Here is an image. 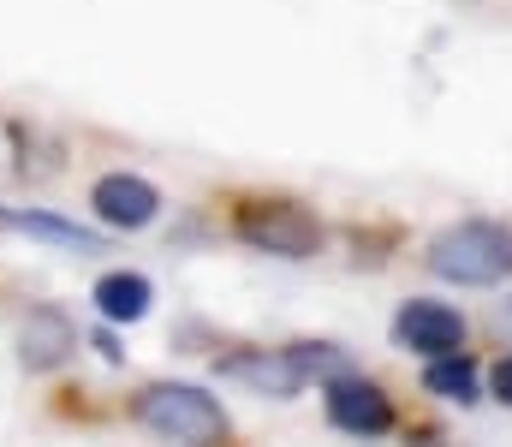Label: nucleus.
<instances>
[{
  "label": "nucleus",
  "mask_w": 512,
  "mask_h": 447,
  "mask_svg": "<svg viewBox=\"0 0 512 447\" xmlns=\"http://www.w3.org/2000/svg\"><path fill=\"white\" fill-rule=\"evenodd\" d=\"M286 352H292V358H298V370H304V376H316V382H328V376L352 370V358H346V352L316 346V340H298V346H286Z\"/></svg>",
  "instance_id": "nucleus-12"
},
{
  "label": "nucleus",
  "mask_w": 512,
  "mask_h": 447,
  "mask_svg": "<svg viewBox=\"0 0 512 447\" xmlns=\"http://www.w3.org/2000/svg\"><path fill=\"white\" fill-rule=\"evenodd\" d=\"M90 209L102 215V227L137 233V227H149V221L161 215V191H155L149 179H137V173H108V179H96Z\"/></svg>",
  "instance_id": "nucleus-6"
},
{
  "label": "nucleus",
  "mask_w": 512,
  "mask_h": 447,
  "mask_svg": "<svg viewBox=\"0 0 512 447\" xmlns=\"http://www.w3.org/2000/svg\"><path fill=\"white\" fill-rule=\"evenodd\" d=\"M0 221H6V227H24V233H42V239H54V245H78V251H96V245H102V239H96V233H84L78 221L42 215V209H30V215H6V209H0Z\"/></svg>",
  "instance_id": "nucleus-11"
},
{
  "label": "nucleus",
  "mask_w": 512,
  "mask_h": 447,
  "mask_svg": "<svg viewBox=\"0 0 512 447\" xmlns=\"http://www.w3.org/2000/svg\"><path fill=\"white\" fill-rule=\"evenodd\" d=\"M489 382H495V400H501V406H512V358H501V364H495V376H489Z\"/></svg>",
  "instance_id": "nucleus-13"
},
{
  "label": "nucleus",
  "mask_w": 512,
  "mask_h": 447,
  "mask_svg": "<svg viewBox=\"0 0 512 447\" xmlns=\"http://www.w3.org/2000/svg\"><path fill=\"white\" fill-rule=\"evenodd\" d=\"M393 340L417 358H441V352H459L465 346V316L441 298H411L399 316H393Z\"/></svg>",
  "instance_id": "nucleus-5"
},
{
  "label": "nucleus",
  "mask_w": 512,
  "mask_h": 447,
  "mask_svg": "<svg viewBox=\"0 0 512 447\" xmlns=\"http://www.w3.org/2000/svg\"><path fill=\"white\" fill-rule=\"evenodd\" d=\"M72 352H78V328H72L66 310L42 304V310L24 316V328H18V364H24V370H54V364H66Z\"/></svg>",
  "instance_id": "nucleus-7"
},
{
  "label": "nucleus",
  "mask_w": 512,
  "mask_h": 447,
  "mask_svg": "<svg viewBox=\"0 0 512 447\" xmlns=\"http://www.w3.org/2000/svg\"><path fill=\"white\" fill-rule=\"evenodd\" d=\"M429 275L453 287H495L512 275V227L501 221H459L429 245Z\"/></svg>",
  "instance_id": "nucleus-1"
},
{
  "label": "nucleus",
  "mask_w": 512,
  "mask_h": 447,
  "mask_svg": "<svg viewBox=\"0 0 512 447\" xmlns=\"http://www.w3.org/2000/svg\"><path fill=\"white\" fill-rule=\"evenodd\" d=\"M322 412L346 436H387L393 430V400L370 376H352V370H340V376L322 382Z\"/></svg>",
  "instance_id": "nucleus-4"
},
{
  "label": "nucleus",
  "mask_w": 512,
  "mask_h": 447,
  "mask_svg": "<svg viewBox=\"0 0 512 447\" xmlns=\"http://www.w3.org/2000/svg\"><path fill=\"white\" fill-rule=\"evenodd\" d=\"M131 418L149 430V436H167V442H221L227 436V412H221V400L209 394V388H197V382H155V388H143L137 394V406H131Z\"/></svg>",
  "instance_id": "nucleus-2"
},
{
  "label": "nucleus",
  "mask_w": 512,
  "mask_h": 447,
  "mask_svg": "<svg viewBox=\"0 0 512 447\" xmlns=\"http://www.w3.org/2000/svg\"><path fill=\"white\" fill-rule=\"evenodd\" d=\"M233 233H239L251 251L292 257V263L322 251V221H316L304 203H292V197H251V203H239Z\"/></svg>",
  "instance_id": "nucleus-3"
},
{
  "label": "nucleus",
  "mask_w": 512,
  "mask_h": 447,
  "mask_svg": "<svg viewBox=\"0 0 512 447\" xmlns=\"http://www.w3.org/2000/svg\"><path fill=\"white\" fill-rule=\"evenodd\" d=\"M423 388L435 394V400H459V406H471L477 400V358L459 346V352H441V358H429V370H423Z\"/></svg>",
  "instance_id": "nucleus-9"
},
{
  "label": "nucleus",
  "mask_w": 512,
  "mask_h": 447,
  "mask_svg": "<svg viewBox=\"0 0 512 447\" xmlns=\"http://www.w3.org/2000/svg\"><path fill=\"white\" fill-rule=\"evenodd\" d=\"M149 298H155V287L143 275H102L96 281V310L108 322H143L149 316Z\"/></svg>",
  "instance_id": "nucleus-10"
},
{
  "label": "nucleus",
  "mask_w": 512,
  "mask_h": 447,
  "mask_svg": "<svg viewBox=\"0 0 512 447\" xmlns=\"http://www.w3.org/2000/svg\"><path fill=\"white\" fill-rule=\"evenodd\" d=\"M221 376L251 382L256 394H274V400H292V394H304V382H310V376L298 370V358H292V352H268V346L221 358Z\"/></svg>",
  "instance_id": "nucleus-8"
}]
</instances>
